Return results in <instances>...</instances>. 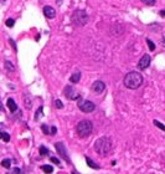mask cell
Segmentation results:
<instances>
[{
	"instance_id": "1",
	"label": "cell",
	"mask_w": 165,
	"mask_h": 174,
	"mask_svg": "<svg viewBox=\"0 0 165 174\" xmlns=\"http://www.w3.org/2000/svg\"><path fill=\"white\" fill-rule=\"evenodd\" d=\"M144 78L142 76V74L137 72V71H130L124 76V80H123V84L129 90H137L143 85Z\"/></svg>"
},
{
	"instance_id": "2",
	"label": "cell",
	"mask_w": 165,
	"mask_h": 174,
	"mask_svg": "<svg viewBox=\"0 0 165 174\" xmlns=\"http://www.w3.org/2000/svg\"><path fill=\"white\" fill-rule=\"evenodd\" d=\"M112 149V141L109 137H101L95 142V150L101 157H107Z\"/></svg>"
},
{
	"instance_id": "3",
	"label": "cell",
	"mask_w": 165,
	"mask_h": 174,
	"mask_svg": "<svg viewBox=\"0 0 165 174\" xmlns=\"http://www.w3.org/2000/svg\"><path fill=\"white\" fill-rule=\"evenodd\" d=\"M92 131H93V124H92L91 121H88V119L81 121V122L76 126V132H77V134L80 138H86V137H88V136H91Z\"/></svg>"
},
{
	"instance_id": "4",
	"label": "cell",
	"mask_w": 165,
	"mask_h": 174,
	"mask_svg": "<svg viewBox=\"0 0 165 174\" xmlns=\"http://www.w3.org/2000/svg\"><path fill=\"white\" fill-rule=\"evenodd\" d=\"M71 21H72L73 25L77 26H85L88 22V14L86 13L85 10L77 9L73 11L72 16H71Z\"/></svg>"
},
{
	"instance_id": "5",
	"label": "cell",
	"mask_w": 165,
	"mask_h": 174,
	"mask_svg": "<svg viewBox=\"0 0 165 174\" xmlns=\"http://www.w3.org/2000/svg\"><path fill=\"white\" fill-rule=\"evenodd\" d=\"M78 108L81 109L83 113H91L96 109V105L93 103L92 101H87V100H78Z\"/></svg>"
},
{
	"instance_id": "6",
	"label": "cell",
	"mask_w": 165,
	"mask_h": 174,
	"mask_svg": "<svg viewBox=\"0 0 165 174\" xmlns=\"http://www.w3.org/2000/svg\"><path fill=\"white\" fill-rule=\"evenodd\" d=\"M63 94H65L68 100H72V101H76V100L78 101L81 98L80 94L76 92V90H74L72 86H70V85L65 87V90H63Z\"/></svg>"
},
{
	"instance_id": "7",
	"label": "cell",
	"mask_w": 165,
	"mask_h": 174,
	"mask_svg": "<svg viewBox=\"0 0 165 174\" xmlns=\"http://www.w3.org/2000/svg\"><path fill=\"white\" fill-rule=\"evenodd\" d=\"M55 148H56V150H57V153L60 154V156H61L65 161H67V163H71V161L68 158V154H67V150H66V147H65V144H63L62 142L55 143Z\"/></svg>"
},
{
	"instance_id": "8",
	"label": "cell",
	"mask_w": 165,
	"mask_h": 174,
	"mask_svg": "<svg viewBox=\"0 0 165 174\" xmlns=\"http://www.w3.org/2000/svg\"><path fill=\"white\" fill-rule=\"evenodd\" d=\"M149 65H150V56L149 55H143L142 56V59L139 60V62H138V69L139 70H145L148 69Z\"/></svg>"
},
{
	"instance_id": "9",
	"label": "cell",
	"mask_w": 165,
	"mask_h": 174,
	"mask_svg": "<svg viewBox=\"0 0 165 174\" xmlns=\"http://www.w3.org/2000/svg\"><path fill=\"white\" fill-rule=\"evenodd\" d=\"M106 90V84L103 81H95L92 85V91L95 93H102Z\"/></svg>"
},
{
	"instance_id": "10",
	"label": "cell",
	"mask_w": 165,
	"mask_h": 174,
	"mask_svg": "<svg viewBox=\"0 0 165 174\" xmlns=\"http://www.w3.org/2000/svg\"><path fill=\"white\" fill-rule=\"evenodd\" d=\"M44 15L47 19H54L56 16V10L52 6H45L44 7Z\"/></svg>"
},
{
	"instance_id": "11",
	"label": "cell",
	"mask_w": 165,
	"mask_h": 174,
	"mask_svg": "<svg viewBox=\"0 0 165 174\" xmlns=\"http://www.w3.org/2000/svg\"><path fill=\"white\" fill-rule=\"evenodd\" d=\"M41 129H42V132L45 134H50V136H54V134H56V132H57V128L55 126L48 127L47 124H42V126H41Z\"/></svg>"
},
{
	"instance_id": "12",
	"label": "cell",
	"mask_w": 165,
	"mask_h": 174,
	"mask_svg": "<svg viewBox=\"0 0 165 174\" xmlns=\"http://www.w3.org/2000/svg\"><path fill=\"white\" fill-rule=\"evenodd\" d=\"M6 106H7V108L10 109V112L13 113V112H15L17 109V105L15 103V101L13 100V98H9V100L6 101Z\"/></svg>"
},
{
	"instance_id": "13",
	"label": "cell",
	"mask_w": 165,
	"mask_h": 174,
	"mask_svg": "<svg viewBox=\"0 0 165 174\" xmlns=\"http://www.w3.org/2000/svg\"><path fill=\"white\" fill-rule=\"evenodd\" d=\"M81 80V72L80 71H76V72L72 74V76L70 77V82L71 84H78Z\"/></svg>"
},
{
	"instance_id": "14",
	"label": "cell",
	"mask_w": 165,
	"mask_h": 174,
	"mask_svg": "<svg viewBox=\"0 0 165 174\" xmlns=\"http://www.w3.org/2000/svg\"><path fill=\"white\" fill-rule=\"evenodd\" d=\"M24 106L26 107V109H31V107H32V101L28 93L24 96Z\"/></svg>"
},
{
	"instance_id": "15",
	"label": "cell",
	"mask_w": 165,
	"mask_h": 174,
	"mask_svg": "<svg viewBox=\"0 0 165 174\" xmlns=\"http://www.w3.org/2000/svg\"><path fill=\"white\" fill-rule=\"evenodd\" d=\"M86 162H87L88 167H91V168H93V169H99V165H97L89 157H86Z\"/></svg>"
},
{
	"instance_id": "16",
	"label": "cell",
	"mask_w": 165,
	"mask_h": 174,
	"mask_svg": "<svg viewBox=\"0 0 165 174\" xmlns=\"http://www.w3.org/2000/svg\"><path fill=\"white\" fill-rule=\"evenodd\" d=\"M39 152H40L41 156H48V154H50V150H48L45 146H41V147H40V148H39Z\"/></svg>"
},
{
	"instance_id": "17",
	"label": "cell",
	"mask_w": 165,
	"mask_h": 174,
	"mask_svg": "<svg viewBox=\"0 0 165 174\" xmlns=\"http://www.w3.org/2000/svg\"><path fill=\"white\" fill-rule=\"evenodd\" d=\"M5 69H6L7 71H10V72H13V71H15V66L13 65V62L5 61Z\"/></svg>"
},
{
	"instance_id": "18",
	"label": "cell",
	"mask_w": 165,
	"mask_h": 174,
	"mask_svg": "<svg viewBox=\"0 0 165 174\" xmlns=\"http://www.w3.org/2000/svg\"><path fill=\"white\" fill-rule=\"evenodd\" d=\"M41 169H42L45 173H52L54 172V167H52V165H41Z\"/></svg>"
},
{
	"instance_id": "19",
	"label": "cell",
	"mask_w": 165,
	"mask_h": 174,
	"mask_svg": "<svg viewBox=\"0 0 165 174\" xmlns=\"http://www.w3.org/2000/svg\"><path fill=\"white\" fill-rule=\"evenodd\" d=\"M1 165L4 168H6V169H10L11 167V161L10 159H3L1 161Z\"/></svg>"
},
{
	"instance_id": "20",
	"label": "cell",
	"mask_w": 165,
	"mask_h": 174,
	"mask_svg": "<svg viewBox=\"0 0 165 174\" xmlns=\"http://www.w3.org/2000/svg\"><path fill=\"white\" fill-rule=\"evenodd\" d=\"M42 111H44V107H42V106H40L39 109H37V112H36V115H35V121H37L41 116H42Z\"/></svg>"
},
{
	"instance_id": "21",
	"label": "cell",
	"mask_w": 165,
	"mask_h": 174,
	"mask_svg": "<svg viewBox=\"0 0 165 174\" xmlns=\"http://www.w3.org/2000/svg\"><path fill=\"white\" fill-rule=\"evenodd\" d=\"M147 42H148V46H149V50L150 51H154L155 50V44L150 39H147Z\"/></svg>"
},
{
	"instance_id": "22",
	"label": "cell",
	"mask_w": 165,
	"mask_h": 174,
	"mask_svg": "<svg viewBox=\"0 0 165 174\" xmlns=\"http://www.w3.org/2000/svg\"><path fill=\"white\" fill-rule=\"evenodd\" d=\"M153 123H154V126H156L158 128H160V129H162V131H165V126H164V124H162V123H160L159 121L154 119V121H153Z\"/></svg>"
},
{
	"instance_id": "23",
	"label": "cell",
	"mask_w": 165,
	"mask_h": 174,
	"mask_svg": "<svg viewBox=\"0 0 165 174\" xmlns=\"http://www.w3.org/2000/svg\"><path fill=\"white\" fill-rule=\"evenodd\" d=\"M5 24H6V26H7V28H13V26H14V24H15V20H14V19H7Z\"/></svg>"
},
{
	"instance_id": "24",
	"label": "cell",
	"mask_w": 165,
	"mask_h": 174,
	"mask_svg": "<svg viewBox=\"0 0 165 174\" xmlns=\"http://www.w3.org/2000/svg\"><path fill=\"white\" fill-rule=\"evenodd\" d=\"M142 1H143V4H145V5H148V6H152V5L155 4V0H142Z\"/></svg>"
},
{
	"instance_id": "25",
	"label": "cell",
	"mask_w": 165,
	"mask_h": 174,
	"mask_svg": "<svg viewBox=\"0 0 165 174\" xmlns=\"http://www.w3.org/2000/svg\"><path fill=\"white\" fill-rule=\"evenodd\" d=\"M55 107H56V108H60V109H61V108H63V105H62V102L60 101V100H56V101H55Z\"/></svg>"
},
{
	"instance_id": "26",
	"label": "cell",
	"mask_w": 165,
	"mask_h": 174,
	"mask_svg": "<svg viewBox=\"0 0 165 174\" xmlns=\"http://www.w3.org/2000/svg\"><path fill=\"white\" fill-rule=\"evenodd\" d=\"M3 139H4V142H9V141H10L9 133H6V132H3Z\"/></svg>"
},
{
	"instance_id": "27",
	"label": "cell",
	"mask_w": 165,
	"mask_h": 174,
	"mask_svg": "<svg viewBox=\"0 0 165 174\" xmlns=\"http://www.w3.org/2000/svg\"><path fill=\"white\" fill-rule=\"evenodd\" d=\"M50 161L52 162V163H56L57 165H60V159H58V158H56V157H51V158H50Z\"/></svg>"
},
{
	"instance_id": "28",
	"label": "cell",
	"mask_w": 165,
	"mask_h": 174,
	"mask_svg": "<svg viewBox=\"0 0 165 174\" xmlns=\"http://www.w3.org/2000/svg\"><path fill=\"white\" fill-rule=\"evenodd\" d=\"M9 41H10V44H11V46H13V47H14V50H15V51H17V49H16V45H15V42H14V40H13V39H10Z\"/></svg>"
},
{
	"instance_id": "29",
	"label": "cell",
	"mask_w": 165,
	"mask_h": 174,
	"mask_svg": "<svg viewBox=\"0 0 165 174\" xmlns=\"http://www.w3.org/2000/svg\"><path fill=\"white\" fill-rule=\"evenodd\" d=\"M159 14H160V16H162V18H165V10H160Z\"/></svg>"
},
{
	"instance_id": "30",
	"label": "cell",
	"mask_w": 165,
	"mask_h": 174,
	"mask_svg": "<svg viewBox=\"0 0 165 174\" xmlns=\"http://www.w3.org/2000/svg\"><path fill=\"white\" fill-rule=\"evenodd\" d=\"M13 172H14V173H20L21 171H20L19 168H14V169H13Z\"/></svg>"
},
{
	"instance_id": "31",
	"label": "cell",
	"mask_w": 165,
	"mask_h": 174,
	"mask_svg": "<svg viewBox=\"0 0 165 174\" xmlns=\"http://www.w3.org/2000/svg\"><path fill=\"white\" fill-rule=\"evenodd\" d=\"M3 127H4V124H3V123H0V129H3Z\"/></svg>"
},
{
	"instance_id": "32",
	"label": "cell",
	"mask_w": 165,
	"mask_h": 174,
	"mask_svg": "<svg viewBox=\"0 0 165 174\" xmlns=\"http://www.w3.org/2000/svg\"><path fill=\"white\" fill-rule=\"evenodd\" d=\"M3 138V132H0V139Z\"/></svg>"
},
{
	"instance_id": "33",
	"label": "cell",
	"mask_w": 165,
	"mask_h": 174,
	"mask_svg": "<svg viewBox=\"0 0 165 174\" xmlns=\"http://www.w3.org/2000/svg\"><path fill=\"white\" fill-rule=\"evenodd\" d=\"M0 109H3V107H1V105H0Z\"/></svg>"
}]
</instances>
